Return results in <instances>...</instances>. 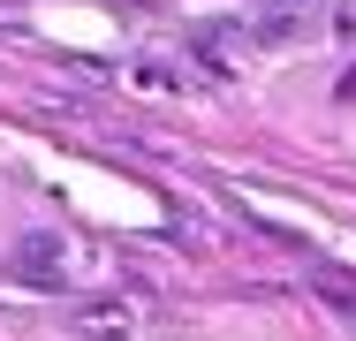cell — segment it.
<instances>
[{
	"label": "cell",
	"instance_id": "cell-1",
	"mask_svg": "<svg viewBox=\"0 0 356 341\" xmlns=\"http://www.w3.org/2000/svg\"><path fill=\"white\" fill-rule=\"evenodd\" d=\"M15 280H31V288H69L61 235H23V243H15Z\"/></svg>",
	"mask_w": 356,
	"mask_h": 341
},
{
	"label": "cell",
	"instance_id": "cell-2",
	"mask_svg": "<svg viewBox=\"0 0 356 341\" xmlns=\"http://www.w3.org/2000/svg\"><path fill=\"white\" fill-rule=\"evenodd\" d=\"M311 288H318V296H334V303H349V319H356V280H349V273L318 266V273H311Z\"/></svg>",
	"mask_w": 356,
	"mask_h": 341
}]
</instances>
